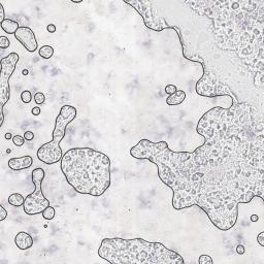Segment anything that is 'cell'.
I'll list each match as a JSON object with an SVG mask.
<instances>
[{
	"label": "cell",
	"instance_id": "cell-1",
	"mask_svg": "<svg viewBox=\"0 0 264 264\" xmlns=\"http://www.w3.org/2000/svg\"><path fill=\"white\" fill-rule=\"evenodd\" d=\"M242 107L217 106L201 117L197 132L204 143L194 152H174L165 140L141 139L131 148L136 159L158 169L172 190V206L180 211L198 206L218 229L228 231L238 218V204L262 193V155L257 156L256 128ZM261 198V197H260Z\"/></svg>",
	"mask_w": 264,
	"mask_h": 264
},
{
	"label": "cell",
	"instance_id": "cell-2",
	"mask_svg": "<svg viewBox=\"0 0 264 264\" xmlns=\"http://www.w3.org/2000/svg\"><path fill=\"white\" fill-rule=\"evenodd\" d=\"M61 170L77 193L99 197L110 186V160L91 148H72L63 154Z\"/></svg>",
	"mask_w": 264,
	"mask_h": 264
},
{
	"label": "cell",
	"instance_id": "cell-3",
	"mask_svg": "<svg viewBox=\"0 0 264 264\" xmlns=\"http://www.w3.org/2000/svg\"><path fill=\"white\" fill-rule=\"evenodd\" d=\"M98 256L111 264H184L178 253L161 242L144 238H104L98 248Z\"/></svg>",
	"mask_w": 264,
	"mask_h": 264
},
{
	"label": "cell",
	"instance_id": "cell-4",
	"mask_svg": "<svg viewBox=\"0 0 264 264\" xmlns=\"http://www.w3.org/2000/svg\"><path fill=\"white\" fill-rule=\"evenodd\" d=\"M76 118V108L71 105L61 107L55 121L53 138L49 143L43 144L37 151V158L46 165H53L61 161L63 157L60 143L66 134V128Z\"/></svg>",
	"mask_w": 264,
	"mask_h": 264
},
{
	"label": "cell",
	"instance_id": "cell-5",
	"mask_svg": "<svg viewBox=\"0 0 264 264\" xmlns=\"http://www.w3.org/2000/svg\"><path fill=\"white\" fill-rule=\"evenodd\" d=\"M45 175H46L45 170L42 168L37 167L35 169H33L31 178L35 190L25 198L23 208H24V213L26 215L34 216V215L42 214L43 209L50 206V201L43 195L42 187Z\"/></svg>",
	"mask_w": 264,
	"mask_h": 264
},
{
	"label": "cell",
	"instance_id": "cell-6",
	"mask_svg": "<svg viewBox=\"0 0 264 264\" xmlns=\"http://www.w3.org/2000/svg\"><path fill=\"white\" fill-rule=\"evenodd\" d=\"M20 57L12 52L1 59V71H0V108H3L11 98V87L9 79L16 70Z\"/></svg>",
	"mask_w": 264,
	"mask_h": 264
},
{
	"label": "cell",
	"instance_id": "cell-7",
	"mask_svg": "<svg viewBox=\"0 0 264 264\" xmlns=\"http://www.w3.org/2000/svg\"><path fill=\"white\" fill-rule=\"evenodd\" d=\"M124 2L131 5L132 7H134L135 11L143 17L144 25L147 26L149 29L153 30V31H156V32H161V31H163V30L167 29V26H164L161 23V21L163 19H157L154 17L150 1H143V0H132V1H127V0H125Z\"/></svg>",
	"mask_w": 264,
	"mask_h": 264
},
{
	"label": "cell",
	"instance_id": "cell-8",
	"mask_svg": "<svg viewBox=\"0 0 264 264\" xmlns=\"http://www.w3.org/2000/svg\"><path fill=\"white\" fill-rule=\"evenodd\" d=\"M15 37L28 52L33 53L37 50L38 45H37L35 34L33 32V30L31 28H29V27H25V26L20 27L17 30Z\"/></svg>",
	"mask_w": 264,
	"mask_h": 264
},
{
	"label": "cell",
	"instance_id": "cell-9",
	"mask_svg": "<svg viewBox=\"0 0 264 264\" xmlns=\"http://www.w3.org/2000/svg\"><path fill=\"white\" fill-rule=\"evenodd\" d=\"M33 165V157L26 155L22 157H12L8 160V167L12 170H23Z\"/></svg>",
	"mask_w": 264,
	"mask_h": 264
},
{
	"label": "cell",
	"instance_id": "cell-10",
	"mask_svg": "<svg viewBox=\"0 0 264 264\" xmlns=\"http://www.w3.org/2000/svg\"><path fill=\"white\" fill-rule=\"evenodd\" d=\"M15 243L18 249L25 251V250H28L33 247V238L29 233L25 231H20L15 236Z\"/></svg>",
	"mask_w": 264,
	"mask_h": 264
},
{
	"label": "cell",
	"instance_id": "cell-11",
	"mask_svg": "<svg viewBox=\"0 0 264 264\" xmlns=\"http://www.w3.org/2000/svg\"><path fill=\"white\" fill-rule=\"evenodd\" d=\"M186 99V93L185 91L183 90H178L177 92H174V94L169 95L166 98V104L170 106H174V105H180L184 100Z\"/></svg>",
	"mask_w": 264,
	"mask_h": 264
},
{
	"label": "cell",
	"instance_id": "cell-12",
	"mask_svg": "<svg viewBox=\"0 0 264 264\" xmlns=\"http://www.w3.org/2000/svg\"><path fill=\"white\" fill-rule=\"evenodd\" d=\"M0 25H1L3 31L5 33H8V34H16L17 30L20 28L19 23L11 19H5L4 21L0 23Z\"/></svg>",
	"mask_w": 264,
	"mask_h": 264
},
{
	"label": "cell",
	"instance_id": "cell-13",
	"mask_svg": "<svg viewBox=\"0 0 264 264\" xmlns=\"http://www.w3.org/2000/svg\"><path fill=\"white\" fill-rule=\"evenodd\" d=\"M24 202H25L24 196L20 194V193H13V194L9 195L8 197V203L12 206H16V208L23 206L24 205Z\"/></svg>",
	"mask_w": 264,
	"mask_h": 264
},
{
	"label": "cell",
	"instance_id": "cell-14",
	"mask_svg": "<svg viewBox=\"0 0 264 264\" xmlns=\"http://www.w3.org/2000/svg\"><path fill=\"white\" fill-rule=\"evenodd\" d=\"M38 54L42 59H50L54 55V49L51 46H42L38 50Z\"/></svg>",
	"mask_w": 264,
	"mask_h": 264
},
{
	"label": "cell",
	"instance_id": "cell-15",
	"mask_svg": "<svg viewBox=\"0 0 264 264\" xmlns=\"http://www.w3.org/2000/svg\"><path fill=\"white\" fill-rule=\"evenodd\" d=\"M42 215L43 219H46V220H48V221H50V220L54 219V217H55V215H56V211H55V208H54L53 206L50 205L46 208L43 209V212L42 213Z\"/></svg>",
	"mask_w": 264,
	"mask_h": 264
},
{
	"label": "cell",
	"instance_id": "cell-16",
	"mask_svg": "<svg viewBox=\"0 0 264 264\" xmlns=\"http://www.w3.org/2000/svg\"><path fill=\"white\" fill-rule=\"evenodd\" d=\"M21 99L24 103H30L32 100V94L30 91H23L21 93Z\"/></svg>",
	"mask_w": 264,
	"mask_h": 264
},
{
	"label": "cell",
	"instance_id": "cell-17",
	"mask_svg": "<svg viewBox=\"0 0 264 264\" xmlns=\"http://www.w3.org/2000/svg\"><path fill=\"white\" fill-rule=\"evenodd\" d=\"M12 143L16 147H22L25 143V138L23 136H21V135H15V136L12 137Z\"/></svg>",
	"mask_w": 264,
	"mask_h": 264
},
{
	"label": "cell",
	"instance_id": "cell-18",
	"mask_svg": "<svg viewBox=\"0 0 264 264\" xmlns=\"http://www.w3.org/2000/svg\"><path fill=\"white\" fill-rule=\"evenodd\" d=\"M198 262L200 263V264H213V259H212V257L211 256H208V255H201V256H199V258H198Z\"/></svg>",
	"mask_w": 264,
	"mask_h": 264
},
{
	"label": "cell",
	"instance_id": "cell-19",
	"mask_svg": "<svg viewBox=\"0 0 264 264\" xmlns=\"http://www.w3.org/2000/svg\"><path fill=\"white\" fill-rule=\"evenodd\" d=\"M11 45V40L6 36H0V48L1 49H7Z\"/></svg>",
	"mask_w": 264,
	"mask_h": 264
},
{
	"label": "cell",
	"instance_id": "cell-20",
	"mask_svg": "<svg viewBox=\"0 0 264 264\" xmlns=\"http://www.w3.org/2000/svg\"><path fill=\"white\" fill-rule=\"evenodd\" d=\"M34 101L36 104H42L46 101V97L42 92H37L34 95Z\"/></svg>",
	"mask_w": 264,
	"mask_h": 264
},
{
	"label": "cell",
	"instance_id": "cell-21",
	"mask_svg": "<svg viewBox=\"0 0 264 264\" xmlns=\"http://www.w3.org/2000/svg\"><path fill=\"white\" fill-rule=\"evenodd\" d=\"M177 91H178V88L175 87L174 85L169 84L165 87V93L168 94V95H171V94H174V92H177Z\"/></svg>",
	"mask_w": 264,
	"mask_h": 264
},
{
	"label": "cell",
	"instance_id": "cell-22",
	"mask_svg": "<svg viewBox=\"0 0 264 264\" xmlns=\"http://www.w3.org/2000/svg\"><path fill=\"white\" fill-rule=\"evenodd\" d=\"M0 211H1V214H0V221H4L7 217V211L4 208V206H0Z\"/></svg>",
	"mask_w": 264,
	"mask_h": 264
},
{
	"label": "cell",
	"instance_id": "cell-23",
	"mask_svg": "<svg viewBox=\"0 0 264 264\" xmlns=\"http://www.w3.org/2000/svg\"><path fill=\"white\" fill-rule=\"evenodd\" d=\"M24 138L25 140H33V138H34V133H33L32 131H26L24 133Z\"/></svg>",
	"mask_w": 264,
	"mask_h": 264
},
{
	"label": "cell",
	"instance_id": "cell-24",
	"mask_svg": "<svg viewBox=\"0 0 264 264\" xmlns=\"http://www.w3.org/2000/svg\"><path fill=\"white\" fill-rule=\"evenodd\" d=\"M257 242L261 247H264V232H260L257 236Z\"/></svg>",
	"mask_w": 264,
	"mask_h": 264
},
{
	"label": "cell",
	"instance_id": "cell-25",
	"mask_svg": "<svg viewBox=\"0 0 264 264\" xmlns=\"http://www.w3.org/2000/svg\"><path fill=\"white\" fill-rule=\"evenodd\" d=\"M236 252H237V254H239V255H243L246 252V248L242 245H237L236 246Z\"/></svg>",
	"mask_w": 264,
	"mask_h": 264
},
{
	"label": "cell",
	"instance_id": "cell-26",
	"mask_svg": "<svg viewBox=\"0 0 264 264\" xmlns=\"http://www.w3.org/2000/svg\"><path fill=\"white\" fill-rule=\"evenodd\" d=\"M31 113H32L33 116H39L40 113H42V110H40V107H38V106H34L32 108Z\"/></svg>",
	"mask_w": 264,
	"mask_h": 264
},
{
	"label": "cell",
	"instance_id": "cell-27",
	"mask_svg": "<svg viewBox=\"0 0 264 264\" xmlns=\"http://www.w3.org/2000/svg\"><path fill=\"white\" fill-rule=\"evenodd\" d=\"M46 30H48L50 33H55L57 28L54 24H50V25H48V27H46Z\"/></svg>",
	"mask_w": 264,
	"mask_h": 264
},
{
	"label": "cell",
	"instance_id": "cell-28",
	"mask_svg": "<svg viewBox=\"0 0 264 264\" xmlns=\"http://www.w3.org/2000/svg\"><path fill=\"white\" fill-rule=\"evenodd\" d=\"M250 219H251V221H252V222H257V221H258V220H259V217L257 216V215H252V216H251V218H250Z\"/></svg>",
	"mask_w": 264,
	"mask_h": 264
},
{
	"label": "cell",
	"instance_id": "cell-29",
	"mask_svg": "<svg viewBox=\"0 0 264 264\" xmlns=\"http://www.w3.org/2000/svg\"><path fill=\"white\" fill-rule=\"evenodd\" d=\"M4 137H5V139H12V137H13V136L12 135L11 132H7V133H5Z\"/></svg>",
	"mask_w": 264,
	"mask_h": 264
},
{
	"label": "cell",
	"instance_id": "cell-30",
	"mask_svg": "<svg viewBox=\"0 0 264 264\" xmlns=\"http://www.w3.org/2000/svg\"><path fill=\"white\" fill-rule=\"evenodd\" d=\"M23 74H24V76H27V74L29 73V71H28V69H24L23 70V72H22Z\"/></svg>",
	"mask_w": 264,
	"mask_h": 264
},
{
	"label": "cell",
	"instance_id": "cell-31",
	"mask_svg": "<svg viewBox=\"0 0 264 264\" xmlns=\"http://www.w3.org/2000/svg\"><path fill=\"white\" fill-rule=\"evenodd\" d=\"M71 2H73V3H81V2H82V0H71Z\"/></svg>",
	"mask_w": 264,
	"mask_h": 264
}]
</instances>
